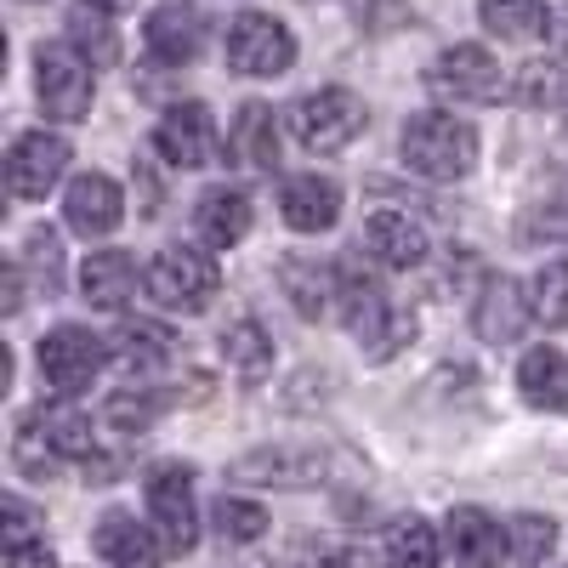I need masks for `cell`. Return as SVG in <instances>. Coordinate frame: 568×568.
Wrapping results in <instances>:
<instances>
[{
	"mask_svg": "<svg viewBox=\"0 0 568 568\" xmlns=\"http://www.w3.org/2000/svg\"><path fill=\"white\" fill-rule=\"evenodd\" d=\"M529 233H551V240H568V187L551 194L535 216H529Z\"/></svg>",
	"mask_w": 568,
	"mask_h": 568,
	"instance_id": "8d00e7d4",
	"label": "cell"
},
{
	"mask_svg": "<svg viewBox=\"0 0 568 568\" xmlns=\"http://www.w3.org/2000/svg\"><path fill=\"white\" fill-rule=\"evenodd\" d=\"M142 495H149V517L171 551H194L200 546V506H194V466L182 460H160L142 478Z\"/></svg>",
	"mask_w": 568,
	"mask_h": 568,
	"instance_id": "5b68a950",
	"label": "cell"
},
{
	"mask_svg": "<svg viewBox=\"0 0 568 568\" xmlns=\"http://www.w3.org/2000/svg\"><path fill=\"white\" fill-rule=\"evenodd\" d=\"M29 273H34V284L45 296H58V284H63V240L52 227H34L29 240H23V256H18Z\"/></svg>",
	"mask_w": 568,
	"mask_h": 568,
	"instance_id": "e575fe53",
	"label": "cell"
},
{
	"mask_svg": "<svg viewBox=\"0 0 568 568\" xmlns=\"http://www.w3.org/2000/svg\"><path fill=\"white\" fill-rule=\"evenodd\" d=\"M478 18L500 40H540L551 29L546 0H478Z\"/></svg>",
	"mask_w": 568,
	"mask_h": 568,
	"instance_id": "f1b7e54d",
	"label": "cell"
},
{
	"mask_svg": "<svg viewBox=\"0 0 568 568\" xmlns=\"http://www.w3.org/2000/svg\"><path fill=\"white\" fill-rule=\"evenodd\" d=\"M91 551L109 568H160V540L149 535V524H136L131 511H109L91 529Z\"/></svg>",
	"mask_w": 568,
	"mask_h": 568,
	"instance_id": "ac0fdd59",
	"label": "cell"
},
{
	"mask_svg": "<svg viewBox=\"0 0 568 568\" xmlns=\"http://www.w3.org/2000/svg\"><path fill=\"white\" fill-rule=\"evenodd\" d=\"M142 40H149V58L154 63H194L200 45H205V12L194 7V0H165V7L149 12V23H142Z\"/></svg>",
	"mask_w": 568,
	"mask_h": 568,
	"instance_id": "5bb4252c",
	"label": "cell"
},
{
	"mask_svg": "<svg viewBox=\"0 0 568 568\" xmlns=\"http://www.w3.org/2000/svg\"><path fill=\"white\" fill-rule=\"evenodd\" d=\"M342 324L353 329V342L369 358H393L409 336H415V313H404L382 284L364 278V273H342Z\"/></svg>",
	"mask_w": 568,
	"mask_h": 568,
	"instance_id": "3957f363",
	"label": "cell"
},
{
	"mask_svg": "<svg viewBox=\"0 0 568 568\" xmlns=\"http://www.w3.org/2000/svg\"><path fill=\"white\" fill-rule=\"evenodd\" d=\"M154 149L182 165V171H200V165H216V120L205 103H176L165 109L160 131H154Z\"/></svg>",
	"mask_w": 568,
	"mask_h": 568,
	"instance_id": "7c38bea8",
	"label": "cell"
},
{
	"mask_svg": "<svg viewBox=\"0 0 568 568\" xmlns=\"http://www.w3.org/2000/svg\"><path fill=\"white\" fill-rule=\"evenodd\" d=\"M278 211H284V222H291L296 233H324V227H336V216H342V187L329 176H318V171L284 176Z\"/></svg>",
	"mask_w": 568,
	"mask_h": 568,
	"instance_id": "e0dca14e",
	"label": "cell"
},
{
	"mask_svg": "<svg viewBox=\"0 0 568 568\" xmlns=\"http://www.w3.org/2000/svg\"><path fill=\"white\" fill-rule=\"evenodd\" d=\"M506 551H511V562H524V568L546 562L557 551V524L540 517V511H517L506 524Z\"/></svg>",
	"mask_w": 568,
	"mask_h": 568,
	"instance_id": "f546056e",
	"label": "cell"
},
{
	"mask_svg": "<svg viewBox=\"0 0 568 568\" xmlns=\"http://www.w3.org/2000/svg\"><path fill=\"white\" fill-rule=\"evenodd\" d=\"M562 34H568V12H562Z\"/></svg>",
	"mask_w": 568,
	"mask_h": 568,
	"instance_id": "b9f144b4",
	"label": "cell"
},
{
	"mask_svg": "<svg viewBox=\"0 0 568 568\" xmlns=\"http://www.w3.org/2000/svg\"><path fill=\"white\" fill-rule=\"evenodd\" d=\"M69 40H74V52L91 69L120 63V34L109 23V7H98V0H74V7H69Z\"/></svg>",
	"mask_w": 568,
	"mask_h": 568,
	"instance_id": "484cf974",
	"label": "cell"
},
{
	"mask_svg": "<svg viewBox=\"0 0 568 568\" xmlns=\"http://www.w3.org/2000/svg\"><path fill=\"white\" fill-rule=\"evenodd\" d=\"M211 517H216V535H222L227 546H251V540L267 535V511H262L256 500H240V495H222Z\"/></svg>",
	"mask_w": 568,
	"mask_h": 568,
	"instance_id": "836d02e7",
	"label": "cell"
},
{
	"mask_svg": "<svg viewBox=\"0 0 568 568\" xmlns=\"http://www.w3.org/2000/svg\"><path fill=\"white\" fill-rule=\"evenodd\" d=\"M529 318H535V302L524 296V284L517 278H484V296H478V307H471V324H478V336L484 342H517L529 329Z\"/></svg>",
	"mask_w": 568,
	"mask_h": 568,
	"instance_id": "2e32d148",
	"label": "cell"
},
{
	"mask_svg": "<svg viewBox=\"0 0 568 568\" xmlns=\"http://www.w3.org/2000/svg\"><path fill=\"white\" fill-rule=\"evenodd\" d=\"M69 142L58 131H23L7 154V187L18 200H45L58 187V176L69 171Z\"/></svg>",
	"mask_w": 568,
	"mask_h": 568,
	"instance_id": "30bf717a",
	"label": "cell"
},
{
	"mask_svg": "<svg viewBox=\"0 0 568 568\" xmlns=\"http://www.w3.org/2000/svg\"><path fill=\"white\" fill-rule=\"evenodd\" d=\"M278 284H284V296H291V307L302 318H324L329 307L342 302V273L324 267L318 256H284L278 262Z\"/></svg>",
	"mask_w": 568,
	"mask_h": 568,
	"instance_id": "d6986e66",
	"label": "cell"
},
{
	"mask_svg": "<svg viewBox=\"0 0 568 568\" xmlns=\"http://www.w3.org/2000/svg\"><path fill=\"white\" fill-rule=\"evenodd\" d=\"M34 540V511L23 500H7V546H23Z\"/></svg>",
	"mask_w": 568,
	"mask_h": 568,
	"instance_id": "f35d334b",
	"label": "cell"
},
{
	"mask_svg": "<svg viewBox=\"0 0 568 568\" xmlns=\"http://www.w3.org/2000/svg\"><path fill=\"white\" fill-rule=\"evenodd\" d=\"M63 216L74 233H85V240H109V233L125 222V200H120V182L103 176V171H85L69 182L63 194Z\"/></svg>",
	"mask_w": 568,
	"mask_h": 568,
	"instance_id": "9a60e30c",
	"label": "cell"
},
{
	"mask_svg": "<svg viewBox=\"0 0 568 568\" xmlns=\"http://www.w3.org/2000/svg\"><path fill=\"white\" fill-rule=\"evenodd\" d=\"M194 222H200V240L205 245L233 251L251 233V200L240 194V187H211V194L200 200V211H194Z\"/></svg>",
	"mask_w": 568,
	"mask_h": 568,
	"instance_id": "603a6c76",
	"label": "cell"
},
{
	"mask_svg": "<svg viewBox=\"0 0 568 568\" xmlns=\"http://www.w3.org/2000/svg\"><path fill=\"white\" fill-rule=\"evenodd\" d=\"M12 460L29 471V478H52L63 460L91 466L98 460V438H91V420L69 404H40L18 420V438H12Z\"/></svg>",
	"mask_w": 568,
	"mask_h": 568,
	"instance_id": "6da1fadb",
	"label": "cell"
},
{
	"mask_svg": "<svg viewBox=\"0 0 568 568\" xmlns=\"http://www.w3.org/2000/svg\"><path fill=\"white\" fill-rule=\"evenodd\" d=\"M404 165L426 182H460L478 165V131L455 114H415L404 125Z\"/></svg>",
	"mask_w": 568,
	"mask_h": 568,
	"instance_id": "7a4b0ae2",
	"label": "cell"
},
{
	"mask_svg": "<svg viewBox=\"0 0 568 568\" xmlns=\"http://www.w3.org/2000/svg\"><path fill=\"white\" fill-rule=\"evenodd\" d=\"M171 329L154 324V318H125L120 336H114V358L131 369V375H154L160 364H171Z\"/></svg>",
	"mask_w": 568,
	"mask_h": 568,
	"instance_id": "4316f807",
	"label": "cell"
},
{
	"mask_svg": "<svg viewBox=\"0 0 568 568\" xmlns=\"http://www.w3.org/2000/svg\"><path fill=\"white\" fill-rule=\"evenodd\" d=\"M222 358L233 375H245V382H262V375L273 369V342H267V329L256 318H233L222 336H216Z\"/></svg>",
	"mask_w": 568,
	"mask_h": 568,
	"instance_id": "83f0119b",
	"label": "cell"
},
{
	"mask_svg": "<svg viewBox=\"0 0 568 568\" xmlns=\"http://www.w3.org/2000/svg\"><path fill=\"white\" fill-rule=\"evenodd\" d=\"M80 291H85L91 307H109V313L125 307L131 291H136V262L125 251H91V262L80 273Z\"/></svg>",
	"mask_w": 568,
	"mask_h": 568,
	"instance_id": "d4e9b609",
	"label": "cell"
},
{
	"mask_svg": "<svg viewBox=\"0 0 568 568\" xmlns=\"http://www.w3.org/2000/svg\"><path fill=\"white\" fill-rule=\"evenodd\" d=\"M517 387H524V398H529L535 409L568 415V358H562L557 347L524 353V364H517Z\"/></svg>",
	"mask_w": 568,
	"mask_h": 568,
	"instance_id": "cb8c5ba5",
	"label": "cell"
},
{
	"mask_svg": "<svg viewBox=\"0 0 568 568\" xmlns=\"http://www.w3.org/2000/svg\"><path fill=\"white\" fill-rule=\"evenodd\" d=\"M7 568H58V557L45 551V540H23V546H7Z\"/></svg>",
	"mask_w": 568,
	"mask_h": 568,
	"instance_id": "74e56055",
	"label": "cell"
},
{
	"mask_svg": "<svg viewBox=\"0 0 568 568\" xmlns=\"http://www.w3.org/2000/svg\"><path fill=\"white\" fill-rule=\"evenodd\" d=\"M109 342L91 336V329L80 324H58L52 336H40V375L52 382L58 393H85L91 382H98V369L109 364Z\"/></svg>",
	"mask_w": 568,
	"mask_h": 568,
	"instance_id": "9c48e42d",
	"label": "cell"
},
{
	"mask_svg": "<svg viewBox=\"0 0 568 568\" xmlns=\"http://www.w3.org/2000/svg\"><path fill=\"white\" fill-rule=\"evenodd\" d=\"M313 568H369V557H364V551H329V557H318Z\"/></svg>",
	"mask_w": 568,
	"mask_h": 568,
	"instance_id": "ab89813d",
	"label": "cell"
},
{
	"mask_svg": "<svg viewBox=\"0 0 568 568\" xmlns=\"http://www.w3.org/2000/svg\"><path fill=\"white\" fill-rule=\"evenodd\" d=\"M160 409H165V398L154 387H125V393H114L103 404V420L114 426V433H149Z\"/></svg>",
	"mask_w": 568,
	"mask_h": 568,
	"instance_id": "d6a6232c",
	"label": "cell"
},
{
	"mask_svg": "<svg viewBox=\"0 0 568 568\" xmlns=\"http://www.w3.org/2000/svg\"><path fill=\"white\" fill-rule=\"evenodd\" d=\"M387 562L393 568H438V535L420 517H404V524L387 535Z\"/></svg>",
	"mask_w": 568,
	"mask_h": 568,
	"instance_id": "4dcf8cb0",
	"label": "cell"
},
{
	"mask_svg": "<svg viewBox=\"0 0 568 568\" xmlns=\"http://www.w3.org/2000/svg\"><path fill=\"white\" fill-rule=\"evenodd\" d=\"M329 455L313 444H278V449H256L245 460H233V478L240 484H278V489H307L324 484Z\"/></svg>",
	"mask_w": 568,
	"mask_h": 568,
	"instance_id": "4fadbf2b",
	"label": "cell"
},
{
	"mask_svg": "<svg viewBox=\"0 0 568 568\" xmlns=\"http://www.w3.org/2000/svg\"><path fill=\"white\" fill-rule=\"evenodd\" d=\"M98 7H136V0H98Z\"/></svg>",
	"mask_w": 568,
	"mask_h": 568,
	"instance_id": "60d3db41",
	"label": "cell"
},
{
	"mask_svg": "<svg viewBox=\"0 0 568 568\" xmlns=\"http://www.w3.org/2000/svg\"><path fill=\"white\" fill-rule=\"evenodd\" d=\"M227 63L251 80H278L296 63V34L267 12H240L227 18Z\"/></svg>",
	"mask_w": 568,
	"mask_h": 568,
	"instance_id": "ba28073f",
	"label": "cell"
},
{
	"mask_svg": "<svg viewBox=\"0 0 568 568\" xmlns=\"http://www.w3.org/2000/svg\"><path fill=\"white\" fill-rule=\"evenodd\" d=\"M142 291H149L160 307H171V313H205L216 302V291H222V273H216V262L205 251L171 245V251H160L149 267H142Z\"/></svg>",
	"mask_w": 568,
	"mask_h": 568,
	"instance_id": "277c9868",
	"label": "cell"
},
{
	"mask_svg": "<svg viewBox=\"0 0 568 568\" xmlns=\"http://www.w3.org/2000/svg\"><path fill=\"white\" fill-rule=\"evenodd\" d=\"M364 103L353 98L347 85H318V91H307V98L291 109V131H296V142L302 149H313V154H342L347 142L364 131Z\"/></svg>",
	"mask_w": 568,
	"mask_h": 568,
	"instance_id": "8992f818",
	"label": "cell"
},
{
	"mask_svg": "<svg viewBox=\"0 0 568 568\" xmlns=\"http://www.w3.org/2000/svg\"><path fill=\"white\" fill-rule=\"evenodd\" d=\"M426 85L449 103H489V98H500V63L484 45H449V52H438V63L426 69Z\"/></svg>",
	"mask_w": 568,
	"mask_h": 568,
	"instance_id": "8fae6325",
	"label": "cell"
},
{
	"mask_svg": "<svg viewBox=\"0 0 568 568\" xmlns=\"http://www.w3.org/2000/svg\"><path fill=\"white\" fill-rule=\"evenodd\" d=\"M517 103H529V109H546V103H562L568 98V63L546 58V63H524L517 69Z\"/></svg>",
	"mask_w": 568,
	"mask_h": 568,
	"instance_id": "1f68e13d",
	"label": "cell"
},
{
	"mask_svg": "<svg viewBox=\"0 0 568 568\" xmlns=\"http://www.w3.org/2000/svg\"><path fill=\"white\" fill-rule=\"evenodd\" d=\"M444 540L455 551V568H495L500 551H506V535H500V524L484 506H455Z\"/></svg>",
	"mask_w": 568,
	"mask_h": 568,
	"instance_id": "ffe728a7",
	"label": "cell"
},
{
	"mask_svg": "<svg viewBox=\"0 0 568 568\" xmlns=\"http://www.w3.org/2000/svg\"><path fill=\"white\" fill-rule=\"evenodd\" d=\"M535 318L551 329H568V262H546L535 273Z\"/></svg>",
	"mask_w": 568,
	"mask_h": 568,
	"instance_id": "d590c367",
	"label": "cell"
},
{
	"mask_svg": "<svg viewBox=\"0 0 568 568\" xmlns=\"http://www.w3.org/2000/svg\"><path fill=\"white\" fill-rule=\"evenodd\" d=\"M34 91L52 120L74 125L91 114V98H98V80H91V63L74 52V45H40L34 52Z\"/></svg>",
	"mask_w": 568,
	"mask_h": 568,
	"instance_id": "52a82bcc",
	"label": "cell"
},
{
	"mask_svg": "<svg viewBox=\"0 0 568 568\" xmlns=\"http://www.w3.org/2000/svg\"><path fill=\"white\" fill-rule=\"evenodd\" d=\"M227 149L245 171H273L278 165V125H273V109L267 103H245L233 114V131H227Z\"/></svg>",
	"mask_w": 568,
	"mask_h": 568,
	"instance_id": "7402d4cb",
	"label": "cell"
},
{
	"mask_svg": "<svg viewBox=\"0 0 568 568\" xmlns=\"http://www.w3.org/2000/svg\"><path fill=\"white\" fill-rule=\"evenodd\" d=\"M364 251L382 262V267H420L426 262V233L409 222V216H398V211H382V216H369L364 222Z\"/></svg>",
	"mask_w": 568,
	"mask_h": 568,
	"instance_id": "44dd1931",
	"label": "cell"
}]
</instances>
